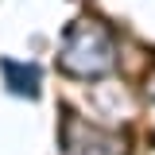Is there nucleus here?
Returning <instances> with one entry per match:
<instances>
[{
	"mask_svg": "<svg viewBox=\"0 0 155 155\" xmlns=\"http://www.w3.org/2000/svg\"><path fill=\"white\" fill-rule=\"evenodd\" d=\"M93 35L81 39L78 43L70 39V47H66V54H62V66L78 78H93V74H105L109 70V62H113V43H109V31H101V27H89Z\"/></svg>",
	"mask_w": 155,
	"mask_h": 155,
	"instance_id": "1",
	"label": "nucleus"
}]
</instances>
